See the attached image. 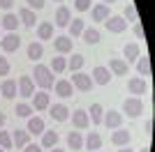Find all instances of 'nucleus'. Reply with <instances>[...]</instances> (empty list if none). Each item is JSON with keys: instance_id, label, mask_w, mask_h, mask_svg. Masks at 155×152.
Segmentation results:
<instances>
[{"instance_id": "obj_12", "label": "nucleus", "mask_w": 155, "mask_h": 152, "mask_svg": "<svg viewBox=\"0 0 155 152\" xmlns=\"http://www.w3.org/2000/svg\"><path fill=\"white\" fill-rule=\"evenodd\" d=\"M49 113H51V118L56 122L70 120V108L65 106V104H53V106H49Z\"/></svg>"}, {"instance_id": "obj_48", "label": "nucleus", "mask_w": 155, "mask_h": 152, "mask_svg": "<svg viewBox=\"0 0 155 152\" xmlns=\"http://www.w3.org/2000/svg\"><path fill=\"white\" fill-rule=\"evenodd\" d=\"M104 5H114V2H116V0H102Z\"/></svg>"}, {"instance_id": "obj_16", "label": "nucleus", "mask_w": 155, "mask_h": 152, "mask_svg": "<svg viewBox=\"0 0 155 152\" xmlns=\"http://www.w3.org/2000/svg\"><path fill=\"white\" fill-rule=\"evenodd\" d=\"M146 78H141V76H134V78H130L127 81V90L132 92V95H146Z\"/></svg>"}, {"instance_id": "obj_22", "label": "nucleus", "mask_w": 155, "mask_h": 152, "mask_svg": "<svg viewBox=\"0 0 155 152\" xmlns=\"http://www.w3.org/2000/svg\"><path fill=\"white\" fill-rule=\"evenodd\" d=\"M16 16H19V21L26 25V28H35V21H37V16H35V12H32V9H28V7H21Z\"/></svg>"}, {"instance_id": "obj_49", "label": "nucleus", "mask_w": 155, "mask_h": 152, "mask_svg": "<svg viewBox=\"0 0 155 152\" xmlns=\"http://www.w3.org/2000/svg\"><path fill=\"white\" fill-rule=\"evenodd\" d=\"M49 152H65V150H60V147H51Z\"/></svg>"}, {"instance_id": "obj_33", "label": "nucleus", "mask_w": 155, "mask_h": 152, "mask_svg": "<svg viewBox=\"0 0 155 152\" xmlns=\"http://www.w3.org/2000/svg\"><path fill=\"white\" fill-rule=\"evenodd\" d=\"M67 28H70V35H72V37H81V32L86 30V21L84 19H72Z\"/></svg>"}, {"instance_id": "obj_14", "label": "nucleus", "mask_w": 155, "mask_h": 152, "mask_svg": "<svg viewBox=\"0 0 155 152\" xmlns=\"http://www.w3.org/2000/svg\"><path fill=\"white\" fill-rule=\"evenodd\" d=\"M127 62H125L123 58H111L109 60V71L111 74H116V76H127Z\"/></svg>"}, {"instance_id": "obj_6", "label": "nucleus", "mask_w": 155, "mask_h": 152, "mask_svg": "<svg viewBox=\"0 0 155 152\" xmlns=\"http://www.w3.org/2000/svg\"><path fill=\"white\" fill-rule=\"evenodd\" d=\"M53 90H56V95L63 97V99H70L72 95H74V85H72L67 78H60V81L53 83Z\"/></svg>"}, {"instance_id": "obj_11", "label": "nucleus", "mask_w": 155, "mask_h": 152, "mask_svg": "<svg viewBox=\"0 0 155 152\" xmlns=\"http://www.w3.org/2000/svg\"><path fill=\"white\" fill-rule=\"evenodd\" d=\"M130 141H132V134L127 131V129H123V127H118L116 131L111 134V143L118 147H123V145H130Z\"/></svg>"}, {"instance_id": "obj_28", "label": "nucleus", "mask_w": 155, "mask_h": 152, "mask_svg": "<svg viewBox=\"0 0 155 152\" xmlns=\"http://www.w3.org/2000/svg\"><path fill=\"white\" fill-rule=\"evenodd\" d=\"M84 145L88 147V150H93V152L100 150V147H102V138H100V134H97V131H91L88 136H86Z\"/></svg>"}, {"instance_id": "obj_27", "label": "nucleus", "mask_w": 155, "mask_h": 152, "mask_svg": "<svg viewBox=\"0 0 155 152\" xmlns=\"http://www.w3.org/2000/svg\"><path fill=\"white\" fill-rule=\"evenodd\" d=\"M123 55H125V62H134L137 58L141 55V49H139V44H125Z\"/></svg>"}, {"instance_id": "obj_39", "label": "nucleus", "mask_w": 155, "mask_h": 152, "mask_svg": "<svg viewBox=\"0 0 155 152\" xmlns=\"http://www.w3.org/2000/svg\"><path fill=\"white\" fill-rule=\"evenodd\" d=\"M91 2L93 0H74V9H77V12H88V9H91Z\"/></svg>"}, {"instance_id": "obj_53", "label": "nucleus", "mask_w": 155, "mask_h": 152, "mask_svg": "<svg viewBox=\"0 0 155 152\" xmlns=\"http://www.w3.org/2000/svg\"><path fill=\"white\" fill-rule=\"evenodd\" d=\"M95 152H100V150H95Z\"/></svg>"}, {"instance_id": "obj_23", "label": "nucleus", "mask_w": 155, "mask_h": 152, "mask_svg": "<svg viewBox=\"0 0 155 152\" xmlns=\"http://www.w3.org/2000/svg\"><path fill=\"white\" fill-rule=\"evenodd\" d=\"M58 145V131H46L42 134V150H51Z\"/></svg>"}, {"instance_id": "obj_36", "label": "nucleus", "mask_w": 155, "mask_h": 152, "mask_svg": "<svg viewBox=\"0 0 155 152\" xmlns=\"http://www.w3.org/2000/svg\"><path fill=\"white\" fill-rule=\"evenodd\" d=\"M123 19L127 21V23H130V21H134V23L139 21V14H137L134 2H127V5H125V16H123Z\"/></svg>"}, {"instance_id": "obj_47", "label": "nucleus", "mask_w": 155, "mask_h": 152, "mask_svg": "<svg viewBox=\"0 0 155 152\" xmlns=\"http://www.w3.org/2000/svg\"><path fill=\"white\" fill-rule=\"evenodd\" d=\"M118 152H134V150H130L127 145H123V150H118Z\"/></svg>"}, {"instance_id": "obj_29", "label": "nucleus", "mask_w": 155, "mask_h": 152, "mask_svg": "<svg viewBox=\"0 0 155 152\" xmlns=\"http://www.w3.org/2000/svg\"><path fill=\"white\" fill-rule=\"evenodd\" d=\"M88 113V118H91L93 125H102V118H104V108L100 106V104H93L91 111H86Z\"/></svg>"}, {"instance_id": "obj_40", "label": "nucleus", "mask_w": 155, "mask_h": 152, "mask_svg": "<svg viewBox=\"0 0 155 152\" xmlns=\"http://www.w3.org/2000/svg\"><path fill=\"white\" fill-rule=\"evenodd\" d=\"M28 2V9H32V12H39V9H44V0H26Z\"/></svg>"}, {"instance_id": "obj_20", "label": "nucleus", "mask_w": 155, "mask_h": 152, "mask_svg": "<svg viewBox=\"0 0 155 152\" xmlns=\"http://www.w3.org/2000/svg\"><path fill=\"white\" fill-rule=\"evenodd\" d=\"M26 129H28L30 136H37V134H44L46 127H44V120H42V118H37V115L32 118V115H30V118H28V127H26Z\"/></svg>"}, {"instance_id": "obj_21", "label": "nucleus", "mask_w": 155, "mask_h": 152, "mask_svg": "<svg viewBox=\"0 0 155 152\" xmlns=\"http://www.w3.org/2000/svg\"><path fill=\"white\" fill-rule=\"evenodd\" d=\"M91 16H93V21H102V23H104V21L111 16V14H109V5H104V2H97V5L91 9Z\"/></svg>"}, {"instance_id": "obj_8", "label": "nucleus", "mask_w": 155, "mask_h": 152, "mask_svg": "<svg viewBox=\"0 0 155 152\" xmlns=\"http://www.w3.org/2000/svg\"><path fill=\"white\" fill-rule=\"evenodd\" d=\"M51 42H53L56 53H60V55H65V53L72 51V37H67V35H58V37H53Z\"/></svg>"}, {"instance_id": "obj_37", "label": "nucleus", "mask_w": 155, "mask_h": 152, "mask_svg": "<svg viewBox=\"0 0 155 152\" xmlns=\"http://www.w3.org/2000/svg\"><path fill=\"white\" fill-rule=\"evenodd\" d=\"M14 113L19 115V118H30L32 113H35V108L30 106V104H16V111Z\"/></svg>"}, {"instance_id": "obj_26", "label": "nucleus", "mask_w": 155, "mask_h": 152, "mask_svg": "<svg viewBox=\"0 0 155 152\" xmlns=\"http://www.w3.org/2000/svg\"><path fill=\"white\" fill-rule=\"evenodd\" d=\"M81 39H84L88 46L100 44V30H95V28H86V30L81 32Z\"/></svg>"}, {"instance_id": "obj_10", "label": "nucleus", "mask_w": 155, "mask_h": 152, "mask_svg": "<svg viewBox=\"0 0 155 152\" xmlns=\"http://www.w3.org/2000/svg\"><path fill=\"white\" fill-rule=\"evenodd\" d=\"M102 125L109 127V129H118V127L123 125V113H120V111H109V113H104Z\"/></svg>"}, {"instance_id": "obj_1", "label": "nucleus", "mask_w": 155, "mask_h": 152, "mask_svg": "<svg viewBox=\"0 0 155 152\" xmlns=\"http://www.w3.org/2000/svg\"><path fill=\"white\" fill-rule=\"evenodd\" d=\"M30 76H35V78H32V83H35V85H39L42 90L53 88V71L49 69L46 65H35V71H32Z\"/></svg>"}, {"instance_id": "obj_43", "label": "nucleus", "mask_w": 155, "mask_h": 152, "mask_svg": "<svg viewBox=\"0 0 155 152\" xmlns=\"http://www.w3.org/2000/svg\"><path fill=\"white\" fill-rule=\"evenodd\" d=\"M134 37H137V39H143V37H146V32H143V28H141L139 23L134 25Z\"/></svg>"}, {"instance_id": "obj_32", "label": "nucleus", "mask_w": 155, "mask_h": 152, "mask_svg": "<svg viewBox=\"0 0 155 152\" xmlns=\"http://www.w3.org/2000/svg\"><path fill=\"white\" fill-rule=\"evenodd\" d=\"M67 147H70V150H81V147H84V138H81L79 131L67 134Z\"/></svg>"}, {"instance_id": "obj_24", "label": "nucleus", "mask_w": 155, "mask_h": 152, "mask_svg": "<svg viewBox=\"0 0 155 152\" xmlns=\"http://www.w3.org/2000/svg\"><path fill=\"white\" fill-rule=\"evenodd\" d=\"M37 37L44 42V39H53V23L51 21H42L37 25Z\"/></svg>"}, {"instance_id": "obj_4", "label": "nucleus", "mask_w": 155, "mask_h": 152, "mask_svg": "<svg viewBox=\"0 0 155 152\" xmlns=\"http://www.w3.org/2000/svg\"><path fill=\"white\" fill-rule=\"evenodd\" d=\"M19 46H21V37L16 32H7L5 37H0V49L5 53H14V51H19Z\"/></svg>"}, {"instance_id": "obj_30", "label": "nucleus", "mask_w": 155, "mask_h": 152, "mask_svg": "<svg viewBox=\"0 0 155 152\" xmlns=\"http://www.w3.org/2000/svg\"><path fill=\"white\" fill-rule=\"evenodd\" d=\"M137 71H139V76H150V58L148 55L137 58Z\"/></svg>"}, {"instance_id": "obj_17", "label": "nucleus", "mask_w": 155, "mask_h": 152, "mask_svg": "<svg viewBox=\"0 0 155 152\" xmlns=\"http://www.w3.org/2000/svg\"><path fill=\"white\" fill-rule=\"evenodd\" d=\"M0 95L5 97V99H14V97L19 95L16 81H12V78H5V81H2V85H0Z\"/></svg>"}, {"instance_id": "obj_3", "label": "nucleus", "mask_w": 155, "mask_h": 152, "mask_svg": "<svg viewBox=\"0 0 155 152\" xmlns=\"http://www.w3.org/2000/svg\"><path fill=\"white\" fill-rule=\"evenodd\" d=\"M70 83L74 85V90H79V92H88V90L93 88L91 74H84V71H74V76H72Z\"/></svg>"}, {"instance_id": "obj_31", "label": "nucleus", "mask_w": 155, "mask_h": 152, "mask_svg": "<svg viewBox=\"0 0 155 152\" xmlns=\"http://www.w3.org/2000/svg\"><path fill=\"white\" fill-rule=\"evenodd\" d=\"M19 16H16V14H5V16H2V28H5L7 32H14L16 30V28H19Z\"/></svg>"}, {"instance_id": "obj_34", "label": "nucleus", "mask_w": 155, "mask_h": 152, "mask_svg": "<svg viewBox=\"0 0 155 152\" xmlns=\"http://www.w3.org/2000/svg\"><path fill=\"white\" fill-rule=\"evenodd\" d=\"M86 65V58L81 55V53H74V55L67 60V69H72V71H81V67Z\"/></svg>"}, {"instance_id": "obj_18", "label": "nucleus", "mask_w": 155, "mask_h": 152, "mask_svg": "<svg viewBox=\"0 0 155 152\" xmlns=\"http://www.w3.org/2000/svg\"><path fill=\"white\" fill-rule=\"evenodd\" d=\"M53 21H56V25H58V28H67V25H70V21H72V12H70L65 5H60Z\"/></svg>"}, {"instance_id": "obj_7", "label": "nucleus", "mask_w": 155, "mask_h": 152, "mask_svg": "<svg viewBox=\"0 0 155 152\" xmlns=\"http://www.w3.org/2000/svg\"><path fill=\"white\" fill-rule=\"evenodd\" d=\"M104 25H107V30L114 32V35H120V32L127 28V21L123 19V16H109V19L104 21Z\"/></svg>"}, {"instance_id": "obj_5", "label": "nucleus", "mask_w": 155, "mask_h": 152, "mask_svg": "<svg viewBox=\"0 0 155 152\" xmlns=\"http://www.w3.org/2000/svg\"><path fill=\"white\" fill-rule=\"evenodd\" d=\"M16 88H19V95L21 97H32L35 95V83H32V76L30 74H23L16 81Z\"/></svg>"}, {"instance_id": "obj_45", "label": "nucleus", "mask_w": 155, "mask_h": 152, "mask_svg": "<svg viewBox=\"0 0 155 152\" xmlns=\"http://www.w3.org/2000/svg\"><path fill=\"white\" fill-rule=\"evenodd\" d=\"M146 134H153V118L146 120Z\"/></svg>"}, {"instance_id": "obj_38", "label": "nucleus", "mask_w": 155, "mask_h": 152, "mask_svg": "<svg viewBox=\"0 0 155 152\" xmlns=\"http://www.w3.org/2000/svg\"><path fill=\"white\" fill-rule=\"evenodd\" d=\"M0 147H2V150H12V147H14L12 134H9V131H0Z\"/></svg>"}, {"instance_id": "obj_42", "label": "nucleus", "mask_w": 155, "mask_h": 152, "mask_svg": "<svg viewBox=\"0 0 155 152\" xmlns=\"http://www.w3.org/2000/svg\"><path fill=\"white\" fill-rule=\"evenodd\" d=\"M23 152H42V145H35V143H28L23 147Z\"/></svg>"}, {"instance_id": "obj_2", "label": "nucleus", "mask_w": 155, "mask_h": 152, "mask_svg": "<svg viewBox=\"0 0 155 152\" xmlns=\"http://www.w3.org/2000/svg\"><path fill=\"white\" fill-rule=\"evenodd\" d=\"M143 113V104L139 97H130V99L123 101V115H127V118H139V115Z\"/></svg>"}, {"instance_id": "obj_52", "label": "nucleus", "mask_w": 155, "mask_h": 152, "mask_svg": "<svg viewBox=\"0 0 155 152\" xmlns=\"http://www.w3.org/2000/svg\"><path fill=\"white\" fill-rule=\"evenodd\" d=\"M56 2H63V0H56Z\"/></svg>"}, {"instance_id": "obj_35", "label": "nucleus", "mask_w": 155, "mask_h": 152, "mask_svg": "<svg viewBox=\"0 0 155 152\" xmlns=\"http://www.w3.org/2000/svg\"><path fill=\"white\" fill-rule=\"evenodd\" d=\"M49 69H51L53 74H63V71L67 69V58H63V55L53 58V60H51V65H49Z\"/></svg>"}, {"instance_id": "obj_41", "label": "nucleus", "mask_w": 155, "mask_h": 152, "mask_svg": "<svg viewBox=\"0 0 155 152\" xmlns=\"http://www.w3.org/2000/svg\"><path fill=\"white\" fill-rule=\"evenodd\" d=\"M9 69H12V67H9V60L0 55V76H7V74H9Z\"/></svg>"}, {"instance_id": "obj_44", "label": "nucleus", "mask_w": 155, "mask_h": 152, "mask_svg": "<svg viewBox=\"0 0 155 152\" xmlns=\"http://www.w3.org/2000/svg\"><path fill=\"white\" fill-rule=\"evenodd\" d=\"M14 0H0V9H12Z\"/></svg>"}, {"instance_id": "obj_50", "label": "nucleus", "mask_w": 155, "mask_h": 152, "mask_svg": "<svg viewBox=\"0 0 155 152\" xmlns=\"http://www.w3.org/2000/svg\"><path fill=\"white\" fill-rule=\"evenodd\" d=\"M139 152H150V150H148V147H141V150H139Z\"/></svg>"}, {"instance_id": "obj_51", "label": "nucleus", "mask_w": 155, "mask_h": 152, "mask_svg": "<svg viewBox=\"0 0 155 152\" xmlns=\"http://www.w3.org/2000/svg\"><path fill=\"white\" fill-rule=\"evenodd\" d=\"M0 152H7V150H2V147H0Z\"/></svg>"}, {"instance_id": "obj_46", "label": "nucleus", "mask_w": 155, "mask_h": 152, "mask_svg": "<svg viewBox=\"0 0 155 152\" xmlns=\"http://www.w3.org/2000/svg\"><path fill=\"white\" fill-rule=\"evenodd\" d=\"M5 122H7V118H5V113H0V127H5Z\"/></svg>"}, {"instance_id": "obj_15", "label": "nucleus", "mask_w": 155, "mask_h": 152, "mask_svg": "<svg viewBox=\"0 0 155 152\" xmlns=\"http://www.w3.org/2000/svg\"><path fill=\"white\" fill-rule=\"evenodd\" d=\"M91 78H93V83H97V85H109V81H111V71L107 69V67H95Z\"/></svg>"}, {"instance_id": "obj_13", "label": "nucleus", "mask_w": 155, "mask_h": 152, "mask_svg": "<svg viewBox=\"0 0 155 152\" xmlns=\"http://www.w3.org/2000/svg\"><path fill=\"white\" fill-rule=\"evenodd\" d=\"M72 125L77 127V129H88L91 118H88V113H86L84 108H77V111L72 113Z\"/></svg>"}, {"instance_id": "obj_9", "label": "nucleus", "mask_w": 155, "mask_h": 152, "mask_svg": "<svg viewBox=\"0 0 155 152\" xmlns=\"http://www.w3.org/2000/svg\"><path fill=\"white\" fill-rule=\"evenodd\" d=\"M49 106H51V97H49V92H46V90L35 92V95H32V108H35V111H46Z\"/></svg>"}, {"instance_id": "obj_25", "label": "nucleus", "mask_w": 155, "mask_h": 152, "mask_svg": "<svg viewBox=\"0 0 155 152\" xmlns=\"http://www.w3.org/2000/svg\"><path fill=\"white\" fill-rule=\"evenodd\" d=\"M42 55H44V46H42V42H30V44H28V58H30L32 62H37Z\"/></svg>"}, {"instance_id": "obj_19", "label": "nucleus", "mask_w": 155, "mask_h": 152, "mask_svg": "<svg viewBox=\"0 0 155 152\" xmlns=\"http://www.w3.org/2000/svg\"><path fill=\"white\" fill-rule=\"evenodd\" d=\"M12 143L16 147H26L28 143H30V134H28V129H14V131H12Z\"/></svg>"}]
</instances>
